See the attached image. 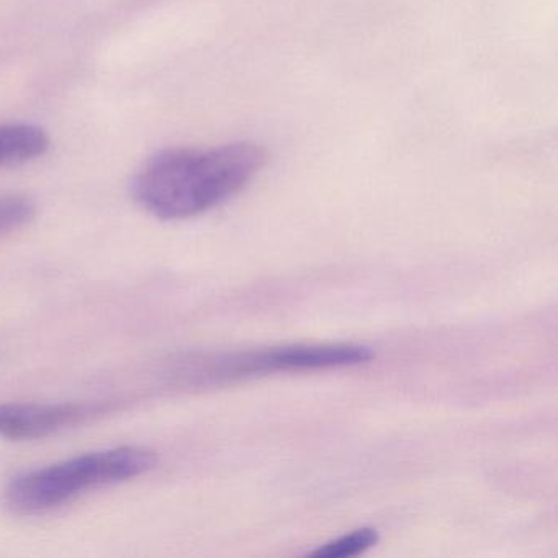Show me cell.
<instances>
[{"label":"cell","mask_w":558,"mask_h":558,"mask_svg":"<svg viewBox=\"0 0 558 558\" xmlns=\"http://www.w3.org/2000/svg\"><path fill=\"white\" fill-rule=\"evenodd\" d=\"M113 411L110 401L0 404V437L40 439Z\"/></svg>","instance_id":"obj_4"},{"label":"cell","mask_w":558,"mask_h":558,"mask_svg":"<svg viewBox=\"0 0 558 558\" xmlns=\"http://www.w3.org/2000/svg\"><path fill=\"white\" fill-rule=\"evenodd\" d=\"M266 165V151L241 142L208 149H166L133 179L136 204L159 220H185L240 194Z\"/></svg>","instance_id":"obj_1"},{"label":"cell","mask_w":558,"mask_h":558,"mask_svg":"<svg viewBox=\"0 0 558 558\" xmlns=\"http://www.w3.org/2000/svg\"><path fill=\"white\" fill-rule=\"evenodd\" d=\"M378 542V532L374 527H362L351 534L341 535L328 544L322 545L312 551L318 558H345L364 554Z\"/></svg>","instance_id":"obj_6"},{"label":"cell","mask_w":558,"mask_h":558,"mask_svg":"<svg viewBox=\"0 0 558 558\" xmlns=\"http://www.w3.org/2000/svg\"><path fill=\"white\" fill-rule=\"evenodd\" d=\"M374 359V351L362 344H293L266 351L234 352V374L241 378L272 372L322 371L352 367Z\"/></svg>","instance_id":"obj_3"},{"label":"cell","mask_w":558,"mask_h":558,"mask_svg":"<svg viewBox=\"0 0 558 558\" xmlns=\"http://www.w3.org/2000/svg\"><path fill=\"white\" fill-rule=\"evenodd\" d=\"M50 148V138L40 126L0 125V168L25 165Z\"/></svg>","instance_id":"obj_5"},{"label":"cell","mask_w":558,"mask_h":558,"mask_svg":"<svg viewBox=\"0 0 558 558\" xmlns=\"http://www.w3.org/2000/svg\"><path fill=\"white\" fill-rule=\"evenodd\" d=\"M35 204L22 195L0 197V238L27 225L34 218Z\"/></svg>","instance_id":"obj_7"},{"label":"cell","mask_w":558,"mask_h":558,"mask_svg":"<svg viewBox=\"0 0 558 558\" xmlns=\"http://www.w3.org/2000/svg\"><path fill=\"white\" fill-rule=\"evenodd\" d=\"M156 463L155 450L142 446L84 453L15 476L5 489V502L19 514H38L60 508L89 489L138 478L151 472Z\"/></svg>","instance_id":"obj_2"}]
</instances>
